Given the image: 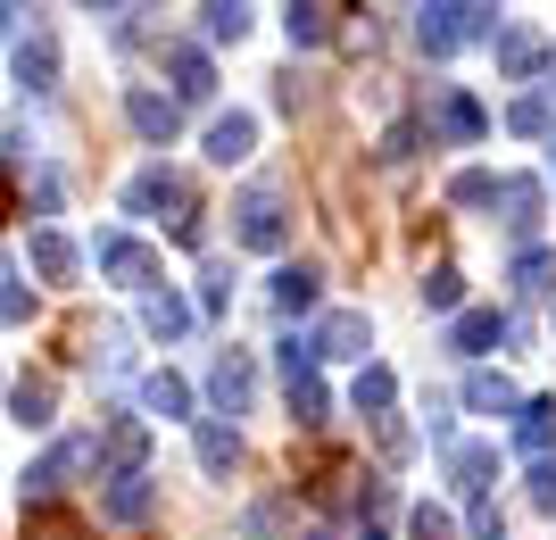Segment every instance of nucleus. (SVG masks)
Returning a JSON list of instances; mask_svg holds the SVG:
<instances>
[{
    "label": "nucleus",
    "mask_w": 556,
    "mask_h": 540,
    "mask_svg": "<svg viewBox=\"0 0 556 540\" xmlns=\"http://www.w3.org/2000/svg\"><path fill=\"white\" fill-rule=\"evenodd\" d=\"M416 159V125H391V134H382V166H407Z\"/></svg>",
    "instance_id": "nucleus-39"
},
{
    "label": "nucleus",
    "mask_w": 556,
    "mask_h": 540,
    "mask_svg": "<svg viewBox=\"0 0 556 540\" xmlns=\"http://www.w3.org/2000/svg\"><path fill=\"white\" fill-rule=\"evenodd\" d=\"M9 9H17V0H0V42H9V25H17V17H9Z\"/></svg>",
    "instance_id": "nucleus-42"
},
{
    "label": "nucleus",
    "mask_w": 556,
    "mask_h": 540,
    "mask_svg": "<svg viewBox=\"0 0 556 540\" xmlns=\"http://www.w3.org/2000/svg\"><path fill=\"white\" fill-rule=\"evenodd\" d=\"M448 474H457V491H465V499H490L498 449H482V441H457V449H448Z\"/></svg>",
    "instance_id": "nucleus-13"
},
{
    "label": "nucleus",
    "mask_w": 556,
    "mask_h": 540,
    "mask_svg": "<svg viewBox=\"0 0 556 540\" xmlns=\"http://www.w3.org/2000/svg\"><path fill=\"white\" fill-rule=\"evenodd\" d=\"M432 125H441L448 141H482V109L465 92H441V109H432Z\"/></svg>",
    "instance_id": "nucleus-24"
},
{
    "label": "nucleus",
    "mask_w": 556,
    "mask_h": 540,
    "mask_svg": "<svg viewBox=\"0 0 556 540\" xmlns=\"http://www.w3.org/2000/svg\"><path fill=\"white\" fill-rule=\"evenodd\" d=\"M532 507H540V516H556V457H540V466H532Z\"/></svg>",
    "instance_id": "nucleus-37"
},
{
    "label": "nucleus",
    "mask_w": 556,
    "mask_h": 540,
    "mask_svg": "<svg viewBox=\"0 0 556 540\" xmlns=\"http://www.w3.org/2000/svg\"><path fill=\"white\" fill-rule=\"evenodd\" d=\"M490 50H498V75H540V59H548V42H540L532 25H498Z\"/></svg>",
    "instance_id": "nucleus-10"
},
{
    "label": "nucleus",
    "mask_w": 556,
    "mask_h": 540,
    "mask_svg": "<svg viewBox=\"0 0 556 540\" xmlns=\"http://www.w3.org/2000/svg\"><path fill=\"white\" fill-rule=\"evenodd\" d=\"M232 466H241V432H232V424H200V474L225 482Z\"/></svg>",
    "instance_id": "nucleus-22"
},
{
    "label": "nucleus",
    "mask_w": 556,
    "mask_h": 540,
    "mask_svg": "<svg viewBox=\"0 0 556 540\" xmlns=\"http://www.w3.org/2000/svg\"><path fill=\"white\" fill-rule=\"evenodd\" d=\"M17 84L25 92H50V84H59V42H50V34L17 42Z\"/></svg>",
    "instance_id": "nucleus-21"
},
{
    "label": "nucleus",
    "mask_w": 556,
    "mask_h": 540,
    "mask_svg": "<svg viewBox=\"0 0 556 540\" xmlns=\"http://www.w3.org/2000/svg\"><path fill=\"white\" fill-rule=\"evenodd\" d=\"M507 341H515V325L498 316V307H465L457 332H448V350H457V357H490V350H507Z\"/></svg>",
    "instance_id": "nucleus-7"
},
{
    "label": "nucleus",
    "mask_w": 556,
    "mask_h": 540,
    "mask_svg": "<svg viewBox=\"0 0 556 540\" xmlns=\"http://www.w3.org/2000/svg\"><path fill=\"white\" fill-rule=\"evenodd\" d=\"M316 300H325V275H316V266H282L275 275V307L282 316H307Z\"/></svg>",
    "instance_id": "nucleus-20"
},
{
    "label": "nucleus",
    "mask_w": 556,
    "mask_h": 540,
    "mask_svg": "<svg viewBox=\"0 0 556 540\" xmlns=\"http://www.w3.org/2000/svg\"><path fill=\"white\" fill-rule=\"evenodd\" d=\"M166 75H175V92H166L175 109H184V100H208V92H216L208 50H191V42H175V50H166Z\"/></svg>",
    "instance_id": "nucleus-9"
},
{
    "label": "nucleus",
    "mask_w": 556,
    "mask_h": 540,
    "mask_svg": "<svg viewBox=\"0 0 556 540\" xmlns=\"http://www.w3.org/2000/svg\"><path fill=\"white\" fill-rule=\"evenodd\" d=\"M282 34H291V50H316L332 25H325V9H316V0H291V9H282Z\"/></svg>",
    "instance_id": "nucleus-27"
},
{
    "label": "nucleus",
    "mask_w": 556,
    "mask_h": 540,
    "mask_svg": "<svg viewBox=\"0 0 556 540\" xmlns=\"http://www.w3.org/2000/svg\"><path fill=\"white\" fill-rule=\"evenodd\" d=\"M232 241H241V250H266V259H275L282 241H291V216H282V191H241V200H232Z\"/></svg>",
    "instance_id": "nucleus-3"
},
{
    "label": "nucleus",
    "mask_w": 556,
    "mask_h": 540,
    "mask_svg": "<svg viewBox=\"0 0 556 540\" xmlns=\"http://www.w3.org/2000/svg\"><path fill=\"white\" fill-rule=\"evenodd\" d=\"M0 325H34V291H25L9 266H0Z\"/></svg>",
    "instance_id": "nucleus-33"
},
{
    "label": "nucleus",
    "mask_w": 556,
    "mask_h": 540,
    "mask_svg": "<svg viewBox=\"0 0 556 540\" xmlns=\"http://www.w3.org/2000/svg\"><path fill=\"white\" fill-rule=\"evenodd\" d=\"M141 325L159 332V341H175V332H191V307L175 300V291H150V300H141Z\"/></svg>",
    "instance_id": "nucleus-26"
},
{
    "label": "nucleus",
    "mask_w": 556,
    "mask_h": 540,
    "mask_svg": "<svg viewBox=\"0 0 556 540\" xmlns=\"http://www.w3.org/2000/svg\"><path fill=\"white\" fill-rule=\"evenodd\" d=\"M366 341H374L366 307H332L325 325L307 332V350H316V357H366Z\"/></svg>",
    "instance_id": "nucleus-5"
},
{
    "label": "nucleus",
    "mask_w": 556,
    "mask_h": 540,
    "mask_svg": "<svg viewBox=\"0 0 556 540\" xmlns=\"http://www.w3.org/2000/svg\"><path fill=\"white\" fill-rule=\"evenodd\" d=\"M473 34H498V0H424L416 9L424 59H448V50H465Z\"/></svg>",
    "instance_id": "nucleus-1"
},
{
    "label": "nucleus",
    "mask_w": 556,
    "mask_h": 540,
    "mask_svg": "<svg viewBox=\"0 0 556 540\" xmlns=\"http://www.w3.org/2000/svg\"><path fill=\"white\" fill-rule=\"evenodd\" d=\"M548 175H556V134H548Z\"/></svg>",
    "instance_id": "nucleus-43"
},
{
    "label": "nucleus",
    "mask_w": 556,
    "mask_h": 540,
    "mask_svg": "<svg viewBox=\"0 0 556 540\" xmlns=\"http://www.w3.org/2000/svg\"><path fill=\"white\" fill-rule=\"evenodd\" d=\"M465 407H473V416H515V382L507 375H490V366H473V375H465Z\"/></svg>",
    "instance_id": "nucleus-16"
},
{
    "label": "nucleus",
    "mask_w": 556,
    "mask_h": 540,
    "mask_svg": "<svg viewBox=\"0 0 556 540\" xmlns=\"http://www.w3.org/2000/svg\"><path fill=\"white\" fill-rule=\"evenodd\" d=\"M141 400H150V416H184V407H191V382L184 375H150V382H141Z\"/></svg>",
    "instance_id": "nucleus-29"
},
{
    "label": "nucleus",
    "mask_w": 556,
    "mask_h": 540,
    "mask_svg": "<svg viewBox=\"0 0 556 540\" xmlns=\"http://www.w3.org/2000/svg\"><path fill=\"white\" fill-rule=\"evenodd\" d=\"M407 540H457L448 507H407Z\"/></svg>",
    "instance_id": "nucleus-35"
},
{
    "label": "nucleus",
    "mask_w": 556,
    "mask_h": 540,
    "mask_svg": "<svg viewBox=\"0 0 556 540\" xmlns=\"http://www.w3.org/2000/svg\"><path fill=\"white\" fill-rule=\"evenodd\" d=\"M548 282H556V259H548V250H523V259H515V291H523V300H540Z\"/></svg>",
    "instance_id": "nucleus-31"
},
{
    "label": "nucleus",
    "mask_w": 556,
    "mask_h": 540,
    "mask_svg": "<svg viewBox=\"0 0 556 540\" xmlns=\"http://www.w3.org/2000/svg\"><path fill=\"white\" fill-rule=\"evenodd\" d=\"M424 307H441V316L465 307V275H457V266H432V275H424Z\"/></svg>",
    "instance_id": "nucleus-32"
},
{
    "label": "nucleus",
    "mask_w": 556,
    "mask_h": 540,
    "mask_svg": "<svg viewBox=\"0 0 556 540\" xmlns=\"http://www.w3.org/2000/svg\"><path fill=\"white\" fill-rule=\"evenodd\" d=\"M507 125H515V134H548V100H515Z\"/></svg>",
    "instance_id": "nucleus-38"
},
{
    "label": "nucleus",
    "mask_w": 556,
    "mask_h": 540,
    "mask_svg": "<svg viewBox=\"0 0 556 540\" xmlns=\"http://www.w3.org/2000/svg\"><path fill=\"white\" fill-rule=\"evenodd\" d=\"M208 400L225 407V416H241V407L257 400V366H250V350H225L208 366Z\"/></svg>",
    "instance_id": "nucleus-6"
},
{
    "label": "nucleus",
    "mask_w": 556,
    "mask_h": 540,
    "mask_svg": "<svg viewBox=\"0 0 556 540\" xmlns=\"http://www.w3.org/2000/svg\"><path fill=\"white\" fill-rule=\"evenodd\" d=\"M84 9H116V0H84Z\"/></svg>",
    "instance_id": "nucleus-44"
},
{
    "label": "nucleus",
    "mask_w": 556,
    "mask_h": 540,
    "mask_svg": "<svg viewBox=\"0 0 556 540\" xmlns=\"http://www.w3.org/2000/svg\"><path fill=\"white\" fill-rule=\"evenodd\" d=\"M515 449H523V457H548L556 449V400H523L515 407Z\"/></svg>",
    "instance_id": "nucleus-14"
},
{
    "label": "nucleus",
    "mask_w": 556,
    "mask_h": 540,
    "mask_svg": "<svg viewBox=\"0 0 556 540\" xmlns=\"http://www.w3.org/2000/svg\"><path fill=\"white\" fill-rule=\"evenodd\" d=\"M100 449L116 457V474H141V449H150V424H141V416H109Z\"/></svg>",
    "instance_id": "nucleus-18"
},
{
    "label": "nucleus",
    "mask_w": 556,
    "mask_h": 540,
    "mask_svg": "<svg viewBox=\"0 0 556 540\" xmlns=\"http://www.w3.org/2000/svg\"><path fill=\"white\" fill-rule=\"evenodd\" d=\"M250 150H257V117H250V109H232V117L208 125V159H216V166H241Z\"/></svg>",
    "instance_id": "nucleus-12"
},
{
    "label": "nucleus",
    "mask_w": 556,
    "mask_h": 540,
    "mask_svg": "<svg viewBox=\"0 0 556 540\" xmlns=\"http://www.w3.org/2000/svg\"><path fill=\"white\" fill-rule=\"evenodd\" d=\"M17 216V175H9V159H0V225Z\"/></svg>",
    "instance_id": "nucleus-41"
},
{
    "label": "nucleus",
    "mask_w": 556,
    "mask_h": 540,
    "mask_svg": "<svg viewBox=\"0 0 556 540\" xmlns=\"http://www.w3.org/2000/svg\"><path fill=\"white\" fill-rule=\"evenodd\" d=\"M159 491H150V474H116L109 482V524H150Z\"/></svg>",
    "instance_id": "nucleus-15"
},
{
    "label": "nucleus",
    "mask_w": 556,
    "mask_h": 540,
    "mask_svg": "<svg viewBox=\"0 0 556 540\" xmlns=\"http://www.w3.org/2000/svg\"><path fill=\"white\" fill-rule=\"evenodd\" d=\"M200 34H208V42H241V34H250V0H208V9H200Z\"/></svg>",
    "instance_id": "nucleus-25"
},
{
    "label": "nucleus",
    "mask_w": 556,
    "mask_h": 540,
    "mask_svg": "<svg viewBox=\"0 0 556 540\" xmlns=\"http://www.w3.org/2000/svg\"><path fill=\"white\" fill-rule=\"evenodd\" d=\"M448 200H457V209H490V200H498V175H490V166H465L457 184H448Z\"/></svg>",
    "instance_id": "nucleus-30"
},
{
    "label": "nucleus",
    "mask_w": 556,
    "mask_h": 540,
    "mask_svg": "<svg viewBox=\"0 0 556 540\" xmlns=\"http://www.w3.org/2000/svg\"><path fill=\"white\" fill-rule=\"evenodd\" d=\"M498 209H507V234L532 241L540 234V209H548V191L532 184V175H515V184H498Z\"/></svg>",
    "instance_id": "nucleus-11"
},
{
    "label": "nucleus",
    "mask_w": 556,
    "mask_h": 540,
    "mask_svg": "<svg viewBox=\"0 0 556 540\" xmlns=\"http://www.w3.org/2000/svg\"><path fill=\"white\" fill-rule=\"evenodd\" d=\"M100 275H116L125 282V291H150V282H159V250H150V241H134V234H100Z\"/></svg>",
    "instance_id": "nucleus-4"
},
{
    "label": "nucleus",
    "mask_w": 556,
    "mask_h": 540,
    "mask_svg": "<svg viewBox=\"0 0 556 540\" xmlns=\"http://www.w3.org/2000/svg\"><path fill=\"white\" fill-rule=\"evenodd\" d=\"M232 300V275H225V266H208V275H200V307H208V316H216V307H225Z\"/></svg>",
    "instance_id": "nucleus-40"
},
{
    "label": "nucleus",
    "mask_w": 556,
    "mask_h": 540,
    "mask_svg": "<svg viewBox=\"0 0 556 540\" xmlns=\"http://www.w3.org/2000/svg\"><path fill=\"white\" fill-rule=\"evenodd\" d=\"M25 540H92L75 516H59V507H42V516H25Z\"/></svg>",
    "instance_id": "nucleus-34"
},
{
    "label": "nucleus",
    "mask_w": 556,
    "mask_h": 540,
    "mask_svg": "<svg viewBox=\"0 0 556 540\" xmlns=\"http://www.w3.org/2000/svg\"><path fill=\"white\" fill-rule=\"evenodd\" d=\"M366 540H374V532H366Z\"/></svg>",
    "instance_id": "nucleus-45"
},
{
    "label": "nucleus",
    "mask_w": 556,
    "mask_h": 540,
    "mask_svg": "<svg viewBox=\"0 0 556 540\" xmlns=\"http://www.w3.org/2000/svg\"><path fill=\"white\" fill-rule=\"evenodd\" d=\"M391 400H399V375H391V366H357L349 407H357V416H391Z\"/></svg>",
    "instance_id": "nucleus-19"
},
{
    "label": "nucleus",
    "mask_w": 556,
    "mask_h": 540,
    "mask_svg": "<svg viewBox=\"0 0 556 540\" xmlns=\"http://www.w3.org/2000/svg\"><path fill=\"white\" fill-rule=\"evenodd\" d=\"M9 407H17V424H25V432H42V424L59 416V382H50V375H25L17 391H9Z\"/></svg>",
    "instance_id": "nucleus-17"
},
{
    "label": "nucleus",
    "mask_w": 556,
    "mask_h": 540,
    "mask_svg": "<svg viewBox=\"0 0 556 540\" xmlns=\"http://www.w3.org/2000/svg\"><path fill=\"white\" fill-rule=\"evenodd\" d=\"M332 416V400H325V382L316 375H291V424H307V432H316V424Z\"/></svg>",
    "instance_id": "nucleus-28"
},
{
    "label": "nucleus",
    "mask_w": 556,
    "mask_h": 540,
    "mask_svg": "<svg viewBox=\"0 0 556 540\" xmlns=\"http://www.w3.org/2000/svg\"><path fill=\"white\" fill-rule=\"evenodd\" d=\"M125 117H134L141 141H159V150H166V141H175V125H184V109H175L166 92H150V84H134V92H125Z\"/></svg>",
    "instance_id": "nucleus-8"
},
{
    "label": "nucleus",
    "mask_w": 556,
    "mask_h": 540,
    "mask_svg": "<svg viewBox=\"0 0 556 540\" xmlns=\"http://www.w3.org/2000/svg\"><path fill=\"white\" fill-rule=\"evenodd\" d=\"M75 266H84V259H75L67 234H34V275H42V282H75Z\"/></svg>",
    "instance_id": "nucleus-23"
},
{
    "label": "nucleus",
    "mask_w": 556,
    "mask_h": 540,
    "mask_svg": "<svg viewBox=\"0 0 556 540\" xmlns=\"http://www.w3.org/2000/svg\"><path fill=\"white\" fill-rule=\"evenodd\" d=\"M465 532H473V540H507V516H498V499H473V507H465Z\"/></svg>",
    "instance_id": "nucleus-36"
},
{
    "label": "nucleus",
    "mask_w": 556,
    "mask_h": 540,
    "mask_svg": "<svg viewBox=\"0 0 556 540\" xmlns=\"http://www.w3.org/2000/svg\"><path fill=\"white\" fill-rule=\"evenodd\" d=\"M125 209L134 216H175V241H200V200L175 166H141L134 184H125Z\"/></svg>",
    "instance_id": "nucleus-2"
}]
</instances>
